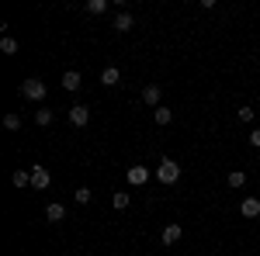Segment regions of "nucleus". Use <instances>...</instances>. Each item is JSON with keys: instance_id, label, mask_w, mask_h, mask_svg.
Segmentation results:
<instances>
[{"instance_id": "obj_7", "label": "nucleus", "mask_w": 260, "mask_h": 256, "mask_svg": "<svg viewBox=\"0 0 260 256\" xmlns=\"http://www.w3.org/2000/svg\"><path fill=\"white\" fill-rule=\"evenodd\" d=\"M31 187H39V191L49 187V170L45 166H31Z\"/></svg>"}, {"instance_id": "obj_4", "label": "nucleus", "mask_w": 260, "mask_h": 256, "mask_svg": "<svg viewBox=\"0 0 260 256\" xmlns=\"http://www.w3.org/2000/svg\"><path fill=\"white\" fill-rule=\"evenodd\" d=\"M90 121V107H83V104H77V107H70V125H77V128H83Z\"/></svg>"}, {"instance_id": "obj_6", "label": "nucleus", "mask_w": 260, "mask_h": 256, "mask_svg": "<svg viewBox=\"0 0 260 256\" xmlns=\"http://www.w3.org/2000/svg\"><path fill=\"white\" fill-rule=\"evenodd\" d=\"M240 211H243V218H257L260 215V201H257V197H243Z\"/></svg>"}, {"instance_id": "obj_10", "label": "nucleus", "mask_w": 260, "mask_h": 256, "mask_svg": "<svg viewBox=\"0 0 260 256\" xmlns=\"http://www.w3.org/2000/svg\"><path fill=\"white\" fill-rule=\"evenodd\" d=\"M118 80H121V73L115 66H104V69H101V83H104V87H115Z\"/></svg>"}, {"instance_id": "obj_11", "label": "nucleus", "mask_w": 260, "mask_h": 256, "mask_svg": "<svg viewBox=\"0 0 260 256\" xmlns=\"http://www.w3.org/2000/svg\"><path fill=\"white\" fill-rule=\"evenodd\" d=\"M132 24H136V21H132V14H128V11H121L118 18H115V31H121V35H125V31H132Z\"/></svg>"}, {"instance_id": "obj_23", "label": "nucleus", "mask_w": 260, "mask_h": 256, "mask_svg": "<svg viewBox=\"0 0 260 256\" xmlns=\"http://www.w3.org/2000/svg\"><path fill=\"white\" fill-rule=\"evenodd\" d=\"M250 145H253V149H260V128H253V132H250Z\"/></svg>"}, {"instance_id": "obj_9", "label": "nucleus", "mask_w": 260, "mask_h": 256, "mask_svg": "<svg viewBox=\"0 0 260 256\" xmlns=\"http://www.w3.org/2000/svg\"><path fill=\"white\" fill-rule=\"evenodd\" d=\"M142 100L153 104V107H160V83H149V87L142 90Z\"/></svg>"}, {"instance_id": "obj_13", "label": "nucleus", "mask_w": 260, "mask_h": 256, "mask_svg": "<svg viewBox=\"0 0 260 256\" xmlns=\"http://www.w3.org/2000/svg\"><path fill=\"white\" fill-rule=\"evenodd\" d=\"M45 218H49V222H62V218H66V208H62V204H56V201H52V204H49V208H45Z\"/></svg>"}, {"instance_id": "obj_12", "label": "nucleus", "mask_w": 260, "mask_h": 256, "mask_svg": "<svg viewBox=\"0 0 260 256\" xmlns=\"http://www.w3.org/2000/svg\"><path fill=\"white\" fill-rule=\"evenodd\" d=\"M170 118H174V111H170V107H153V121H156V125H170Z\"/></svg>"}, {"instance_id": "obj_21", "label": "nucleus", "mask_w": 260, "mask_h": 256, "mask_svg": "<svg viewBox=\"0 0 260 256\" xmlns=\"http://www.w3.org/2000/svg\"><path fill=\"white\" fill-rule=\"evenodd\" d=\"M90 197H94V191H90V187H80V191H77V204H87Z\"/></svg>"}, {"instance_id": "obj_22", "label": "nucleus", "mask_w": 260, "mask_h": 256, "mask_svg": "<svg viewBox=\"0 0 260 256\" xmlns=\"http://www.w3.org/2000/svg\"><path fill=\"white\" fill-rule=\"evenodd\" d=\"M111 201H115V208H118V211H121V208H128V194H125V191H118Z\"/></svg>"}, {"instance_id": "obj_14", "label": "nucleus", "mask_w": 260, "mask_h": 256, "mask_svg": "<svg viewBox=\"0 0 260 256\" xmlns=\"http://www.w3.org/2000/svg\"><path fill=\"white\" fill-rule=\"evenodd\" d=\"M14 187H28V184H31V170H14Z\"/></svg>"}, {"instance_id": "obj_3", "label": "nucleus", "mask_w": 260, "mask_h": 256, "mask_svg": "<svg viewBox=\"0 0 260 256\" xmlns=\"http://www.w3.org/2000/svg\"><path fill=\"white\" fill-rule=\"evenodd\" d=\"M125 177H128L132 187H142V184H149V170H146V166H128V173H125Z\"/></svg>"}, {"instance_id": "obj_1", "label": "nucleus", "mask_w": 260, "mask_h": 256, "mask_svg": "<svg viewBox=\"0 0 260 256\" xmlns=\"http://www.w3.org/2000/svg\"><path fill=\"white\" fill-rule=\"evenodd\" d=\"M156 180H160V184H177L180 180V166L170 156H163L160 166H156Z\"/></svg>"}, {"instance_id": "obj_5", "label": "nucleus", "mask_w": 260, "mask_h": 256, "mask_svg": "<svg viewBox=\"0 0 260 256\" xmlns=\"http://www.w3.org/2000/svg\"><path fill=\"white\" fill-rule=\"evenodd\" d=\"M80 87H83V77L77 69H66L62 73V90H80Z\"/></svg>"}, {"instance_id": "obj_20", "label": "nucleus", "mask_w": 260, "mask_h": 256, "mask_svg": "<svg viewBox=\"0 0 260 256\" xmlns=\"http://www.w3.org/2000/svg\"><path fill=\"white\" fill-rule=\"evenodd\" d=\"M4 128H11V132H18V128H21V118H18V115H7V118H4Z\"/></svg>"}, {"instance_id": "obj_16", "label": "nucleus", "mask_w": 260, "mask_h": 256, "mask_svg": "<svg viewBox=\"0 0 260 256\" xmlns=\"http://www.w3.org/2000/svg\"><path fill=\"white\" fill-rule=\"evenodd\" d=\"M87 11L90 14H104L108 11V0H87Z\"/></svg>"}, {"instance_id": "obj_15", "label": "nucleus", "mask_w": 260, "mask_h": 256, "mask_svg": "<svg viewBox=\"0 0 260 256\" xmlns=\"http://www.w3.org/2000/svg\"><path fill=\"white\" fill-rule=\"evenodd\" d=\"M0 52H4V56H14V52H18V42L4 35V39H0Z\"/></svg>"}, {"instance_id": "obj_2", "label": "nucleus", "mask_w": 260, "mask_h": 256, "mask_svg": "<svg viewBox=\"0 0 260 256\" xmlns=\"http://www.w3.org/2000/svg\"><path fill=\"white\" fill-rule=\"evenodd\" d=\"M45 90H49V87H45L39 77H31V80L21 83V97H28V100H42V97H45Z\"/></svg>"}, {"instance_id": "obj_18", "label": "nucleus", "mask_w": 260, "mask_h": 256, "mask_svg": "<svg viewBox=\"0 0 260 256\" xmlns=\"http://www.w3.org/2000/svg\"><path fill=\"white\" fill-rule=\"evenodd\" d=\"M52 118H56L52 111H35V121H39L42 128H45V125H52Z\"/></svg>"}, {"instance_id": "obj_8", "label": "nucleus", "mask_w": 260, "mask_h": 256, "mask_svg": "<svg viewBox=\"0 0 260 256\" xmlns=\"http://www.w3.org/2000/svg\"><path fill=\"white\" fill-rule=\"evenodd\" d=\"M163 246H174V242H177V239H180V225H177V222H170V225H167V229H163Z\"/></svg>"}, {"instance_id": "obj_17", "label": "nucleus", "mask_w": 260, "mask_h": 256, "mask_svg": "<svg viewBox=\"0 0 260 256\" xmlns=\"http://www.w3.org/2000/svg\"><path fill=\"white\" fill-rule=\"evenodd\" d=\"M243 184H246V173L243 170H233L229 173V187H243Z\"/></svg>"}, {"instance_id": "obj_19", "label": "nucleus", "mask_w": 260, "mask_h": 256, "mask_svg": "<svg viewBox=\"0 0 260 256\" xmlns=\"http://www.w3.org/2000/svg\"><path fill=\"white\" fill-rule=\"evenodd\" d=\"M236 118H240L243 125H250V121H253V107H240V111H236Z\"/></svg>"}]
</instances>
